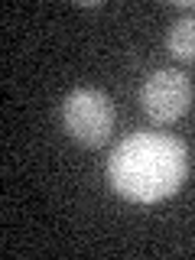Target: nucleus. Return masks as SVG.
<instances>
[{
	"label": "nucleus",
	"instance_id": "nucleus-1",
	"mask_svg": "<svg viewBox=\"0 0 195 260\" xmlns=\"http://www.w3.org/2000/svg\"><path fill=\"white\" fill-rule=\"evenodd\" d=\"M185 176H189V153L182 140L153 130L124 137L108 159L111 189L140 205H153L176 195Z\"/></svg>",
	"mask_w": 195,
	"mask_h": 260
},
{
	"label": "nucleus",
	"instance_id": "nucleus-2",
	"mask_svg": "<svg viewBox=\"0 0 195 260\" xmlns=\"http://www.w3.org/2000/svg\"><path fill=\"white\" fill-rule=\"evenodd\" d=\"M65 134L81 146H104L114 134V104L98 88H75L62 101Z\"/></svg>",
	"mask_w": 195,
	"mask_h": 260
},
{
	"label": "nucleus",
	"instance_id": "nucleus-3",
	"mask_svg": "<svg viewBox=\"0 0 195 260\" xmlns=\"http://www.w3.org/2000/svg\"><path fill=\"white\" fill-rule=\"evenodd\" d=\"M140 104L153 124H173L192 104V78L182 69H156L140 88Z\"/></svg>",
	"mask_w": 195,
	"mask_h": 260
},
{
	"label": "nucleus",
	"instance_id": "nucleus-4",
	"mask_svg": "<svg viewBox=\"0 0 195 260\" xmlns=\"http://www.w3.org/2000/svg\"><path fill=\"white\" fill-rule=\"evenodd\" d=\"M166 46L179 62H195V13H182L169 26Z\"/></svg>",
	"mask_w": 195,
	"mask_h": 260
}]
</instances>
